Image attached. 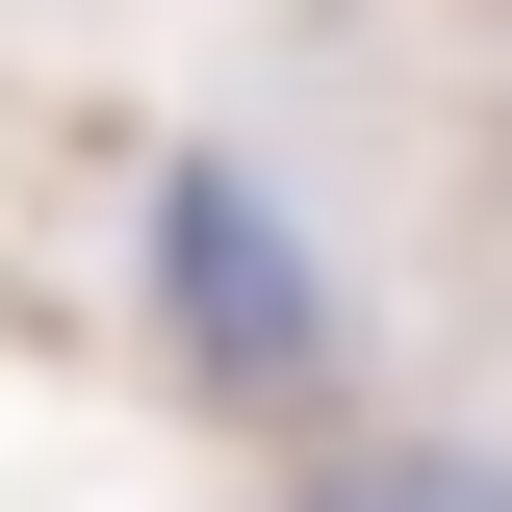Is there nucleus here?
<instances>
[{"instance_id": "f257e3e1", "label": "nucleus", "mask_w": 512, "mask_h": 512, "mask_svg": "<svg viewBox=\"0 0 512 512\" xmlns=\"http://www.w3.org/2000/svg\"><path fill=\"white\" fill-rule=\"evenodd\" d=\"M154 333H180L205 384H256V410L333 359V282L282 256V205H256L231 154H180V180H154Z\"/></svg>"}, {"instance_id": "f03ea898", "label": "nucleus", "mask_w": 512, "mask_h": 512, "mask_svg": "<svg viewBox=\"0 0 512 512\" xmlns=\"http://www.w3.org/2000/svg\"><path fill=\"white\" fill-rule=\"evenodd\" d=\"M282 512H512V461H308Z\"/></svg>"}]
</instances>
